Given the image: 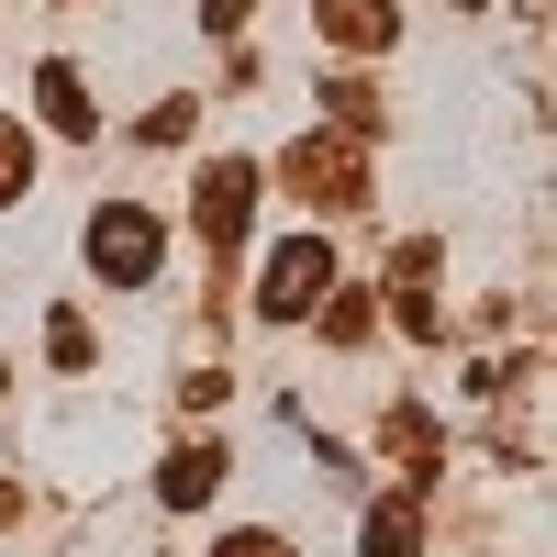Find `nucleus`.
<instances>
[{"instance_id": "obj_1", "label": "nucleus", "mask_w": 557, "mask_h": 557, "mask_svg": "<svg viewBox=\"0 0 557 557\" xmlns=\"http://www.w3.org/2000/svg\"><path fill=\"white\" fill-rule=\"evenodd\" d=\"M89 257H101V278H146L157 268V223L146 212H101L89 223Z\"/></svg>"}, {"instance_id": "obj_2", "label": "nucleus", "mask_w": 557, "mask_h": 557, "mask_svg": "<svg viewBox=\"0 0 557 557\" xmlns=\"http://www.w3.org/2000/svg\"><path fill=\"white\" fill-rule=\"evenodd\" d=\"M323 301V246H278L268 257V312H312Z\"/></svg>"}, {"instance_id": "obj_3", "label": "nucleus", "mask_w": 557, "mask_h": 557, "mask_svg": "<svg viewBox=\"0 0 557 557\" xmlns=\"http://www.w3.org/2000/svg\"><path fill=\"white\" fill-rule=\"evenodd\" d=\"M323 12H335V34H346V45H368V34H391V0H323Z\"/></svg>"}, {"instance_id": "obj_4", "label": "nucleus", "mask_w": 557, "mask_h": 557, "mask_svg": "<svg viewBox=\"0 0 557 557\" xmlns=\"http://www.w3.org/2000/svg\"><path fill=\"white\" fill-rule=\"evenodd\" d=\"M223 557H278V535H235V546H223Z\"/></svg>"}]
</instances>
